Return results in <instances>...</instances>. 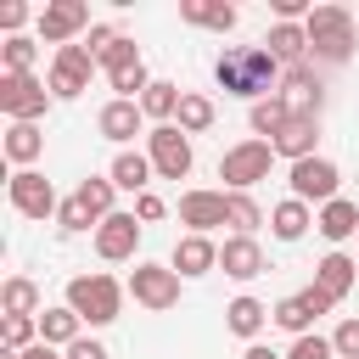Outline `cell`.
Returning <instances> with one entry per match:
<instances>
[{
	"label": "cell",
	"instance_id": "obj_1",
	"mask_svg": "<svg viewBox=\"0 0 359 359\" xmlns=\"http://www.w3.org/2000/svg\"><path fill=\"white\" fill-rule=\"evenodd\" d=\"M280 62L269 56V45H230L219 62H213V79L224 95H247V101H264V90L275 84Z\"/></svg>",
	"mask_w": 359,
	"mask_h": 359
},
{
	"label": "cell",
	"instance_id": "obj_2",
	"mask_svg": "<svg viewBox=\"0 0 359 359\" xmlns=\"http://www.w3.org/2000/svg\"><path fill=\"white\" fill-rule=\"evenodd\" d=\"M67 309L90 325H112L118 309H123V286L112 275H73L67 280Z\"/></svg>",
	"mask_w": 359,
	"mask_h": 359
},
{
	"label": "cell",
	"instance_id": "obj_3",
	"mask_svg": "<svg viewBox=\"0 0 359 359\" xmlns=\"http://www.w3.org/2000/svg\"><path fill=\"white\" fill-rule=\"evenodd\" d=\"M303 28H309V50H314V56L348 62V50H353V17H348L342 6H314Z\"/></svg>",
	"mask_w": 359,
	"mask_h": 359
},
{
	"label": "cell",
	"instance_id": "obj_4",
	"mask_svg": "<svg viewBox=\"0 0 359 359\" xmlns=\"http://www.w3.org/2000/svg\"><path fill=\"white\" fill-rule=\"evenodd\" d=\"M269 163H275V146H269V140H241V146H230V151L219 157V180H224L230 191H247V185L269 180Z\"/></svg>",
	"mask_w": 359,
	"mask_h": 359
},
{
	"label": "cell",
	"instance_id": "obj_5",
	"mask_svg": "<svg viewBox=\"0 0 359 359\" xmlns=\"http://www.w3.org/2000/svg\"><path fill=\"white\" fill-rule=\"evenodd\" d=\"M101 67H107V79H112L118 101H135V90H140V95L151 90V79H146V62H140L135 39H123V34H118V45H112V50L101 56Z\"/></svg>",
	"mask_w": 359,
	"mask_h": 359
},
{
	"label": "cell",
	"instance_id": "obj_6",
	"mask_svg": "<svg viewBox=\"0 0 359 359\" xmlns=\"http://www.w3.org/2000/svg\"><path fill=\"white\" fill-rule=\"evenodd\" d=\"M146 146H151V168H157L163 180H185V174H191V135H185L180 123H157V129L146 135Z\"/></svg>",
	"mask_w": 359,
	"mask_h": 359
},
{
	"label": "cell",
	"instance_id": "obj_7",
	"mask_svg": "<svg viewBox=\"0 0 359 359\" xmlns=\"http://www.w3.org/2000/svg\"><path fill=\"white\" fill-rule=\"evenodd\" d=\"M90 73H95V56L84 50V45H62L56 50V62H50V95H62V101H73V95H84L90 90Z\"/></svg>",
	"mask_w": 359,
	"mask_h": 359
},
{
	"label": "cell",
	"instance_id": "obj_8",
	"mask_svg": "<svg viewBox=\"0 0 359 359\" xmlns=\"http://www.w3.org/2000/svg\"><path fill=\"white\" fill-rule=\"evenodd\" d=\"M45 84L34 79V73H0V112L6 118H17V123H34L39 112H45Z\"/></svg>",
	"mask_w": 359,
	"mask_h": 359
},
{
	"label": "cell",
	"instance_id": "obj_9",
	"mask_svg": "<svg viewBox=\"0 0 359 359\" xmlns=\"http://www.w3.org/2000/svg\"><path fill=\"white\" fill-rule=\"evenodd\" d=\"M129 292H135V303L140 309H174L180 303V275L174 269H163V264H135V275H129Z\"/></svg>",
	"mask_w": 359,
	"mask_h": 359
},
{
	"label": "cell",
	"instance_id": "obj_10",
	"mask_svg": "<svg viewBox=\"0 0 359 359\" xmlns=\"http://www.w3.org/2000/svg\"><path fill=\"white\" fill-rule=\"evenodd\" d=\"M79 28H90V6L84 0H50L45 11H39V39L45 45H73V34Z\"/></svg>",
	"mask_w": 359,
	"mask_h": 359
},
{
	"label": "cell",
	"instance_id": "obj_11",
	"mask_svg": "<svg viewBox=\"0 0 359 359\" xmlns=\"http://www.w3.org/2000/svg\"><path fill=\"white\" fill-rule=\"evenodd\" d=\"M337 163H325V157H303V163H292V196L297 202H337Z\"/></svg>",
	"mask_w": 359,
	"mask_h": 359
},
{
	"label": "cell",
	"instance_id": "obj_12",
	"mask_svg": "<svg viewBox=\"0 0 359 359\" xmlns=\"http://www.w3.org/2000/svg\"><path fill=\"white\" fill-rule=\"evenodd\" d=\"M180 224H191V236H208L213 224H230V196L224 191H185L180 196Z\"/></svg>",
	"mask_w": 359,
	"mask_h": 359
},
{
	"label": "cell",
	"instance_id": "obj_13",
	"mask_svg": "<svg viewBox=\"0 0 359 359\" xmlns=\"http://www.w3.org/2000/svg\"><path fill=\"white\" fill-rule=\"evenodd\" d=\"M6 191H11V208H17V213H28V219H45V213L56 208L50 180H45V174H34V168H17Z\"/></svg>",
	"mask_w": 359,
	"mask_h": 359
},
{
	"label": "cell",
	"instance_id": "obj_14",
	"mask_svg": "<svg viewBox=\"0 0 359 359\" xmlns=\"http://www.w3.org/2000/svg\"><path fill=\"white\" fill-rule=\"evenodd\" d=\"M135 247H140V224H135V213H107L101 224H95V252L101 258H135Z\"/></svg>",
	"mask_w": 359,
	"mask_h": 359
},
{
	"label": "cell",
	"instance_id": "obj_15",
	"mask_svg": "<svg viewBox=\"0 0 359 359\" xmlns=\"http://www.w3.org/2000/svg\"><path fill=\"white\" fill-rule=\"evenodd\" d=\"M325 309H337L320 286H309V292H297V297H286V303H275V325H286V331H297V337H309V325H314V314H325Z\"/></svg>",
	"mask_w": 359,
	"mask_h": 359
},
{
	"label": "cell",
	"instance_id": "obj_16",
	"mask_svg": "<svg viewBox=\"0 0 359 359\" xmlns=\"http://www.w3.org/2000/svg\"><path fill=\"white\" fill-rule=\"evenodd\" d=\"M314 140H320V123L314 118H292L269 146H275V157H286V163H303V157H314Z\"/></svg>",
	"mask_w": 359,
	"mask_h": 359
},
{
	"label": "cell",
	"instance_id": "obj_17",
	"mask_svg": "<svg viewBox=\"0 0 359 359\" xmlns=\"http://www.w3.org/2000/svg\"><path fill=\"white\" fill-rule=\"evenodd\" d=\"M219 264H224V275H236V280L264 275V252H258V241H252V236H230V241L219 247Z\"/></svg>",
	"mask_w": 359,
	"mask_h": 359
},
{
	"label": "cell",
	"instance_id": "obj_18",
	"mask_svg": "<svg viewBox=\"0 0 359 359\" xmlns=\"http://www.w3.org/2000/svg\"><path fill=\"white\" fill-rule=\"evenodd\" d=\"M353 275H359V264H353L348 252H325V258H320V269H314V286H320L331 303H342V297H348V286H353Z\"/></svg>",
	"mask_w": 359,
	"mask_h": 359
},
{
	"label": "cell",
	"instance_id": "obj_19",
	"mask_svg": "<svg viewBox=\"0 0 359 359\" xmlns=\"http://www.w3.org/2000/svg\"><path fill=\"white\" fill-rule=\"evenodd\" d=\"M140 118H146V112H140V101H107L95 123H101V135H107V140H135V135H140Z\"/></svg>",
	"mask_w": 359,
	"mask_h": 359
},
{
	"label": "cell",
	"instance_id": "obj_20",
	"mask_svg": "<svg viewBox=\"0 0 359 359\" xmlns=\"http://www.w3.org/2000/svg\"><path fill=\"white\" fill-rule=\"evenodd\" d=\"M219 264V247L208 241V236H185V241H174V275H208Z\"/></svg>",
	"mask_w": 359,
	"mask_h": 359
},
{
	"label": "cell",
	"instance_id": "obj_21",
	"mask_svg": "<svg viewBox=\"0 0 359 359\" xmlns=\"http://www.w3.org/2000/svg\"><path fill=\"white\" fill-rule=\"evenodd\" d=\"M286 107H292V118H314L320 112V79L309 67H292L286 73Z\"/></svg>",
	"mask_w": 359,
	"mask_h": 359
},
{
	"label": "cell",
	"instance_id": "obj_22",
	"mask_svg": "<svg viewBox=\"0 0 359 359\" xmlns=\"http://www.w3.org/2000/svg\"><path fill=\"white\" fill-rule=\"evenodd\" d=\"M353 230H359V208H353L348 196H337V202L320 208V236H325V241H348Z\"/></svg>",
	"mask_w": 359,
	"mask_h": 359
},
{
	"label": "cell",
	"instance_id": "obj_23",
	"mask_svg": "<svg viewBox=\"0 0 359 359\" xmlns=\"http://www.w3.org/2000/svg\"><path fill=\"white\" fill-rule=\"evenodd\" d=\"M146 180H151V157H140V151H118L112 157V185L118 191H140L146 196Z\"/></svg>",
	"mask_w": 359,
	"mask_h": 359
},
{
	"label": "cell",
	"instance_id": "obj_24",
	"mask_svg": "<svg viewBox=\"0 0 359 359\" xmlns=\"http://www.w3.org/2000/svg\"><path fill=\"white\" fill-rule=\"evenodd\" d=\"M264 45H269V56H275V62H297V56L309 50V28H297V22H275Z\"/></svg>",
	"mask_w": 359,
	"mask_h": 359
},
{
	"label": "cell",
	"instance_id": "obj_25",
	"mask_svg": "<svg viewBox=\"0 0 359 359\" xmlns=\"http://www.w3.org/2000/svg\"><path fill=\"white\" fill-rule=\"evenodd\" d=\"M269 230H275L280 241H297V236L309 230V202H297V196L275 202V213H269Z\"/></svg>",
	"mask_w": 359,
	"mask_h": 359
},
{
	"label": "cell",
	"instance_id": "obj_26",
	"mask_svg": "<svg viewBox=\"0 0 359 359\" xmlns=\"http://www.w3.org/2000/svg\"><path fill=\"white\" fill-rule=\"evenodd\" d=\"M264 320H269V309H264L258 297H236V303L224 309V325H230L236 337H258V331H264Z\"/></svg>",
	"mask_w": 359,
	"mask_h": 359
},
{
	"label": "cell",
	"instance_id": "obj_27",
	"mask_svg": "<svg viewBox=\"0 0 359 359\" xmlns=\"http://www.w3.org/2000/svg\"><path fill=\"white\" fill-rule=\"evenodd\" d=\"M180 17L202 22V28H219V34L236 28V6H208V0H180Z\"/></svg>",
	"mask_w": 359,
	"mask_h": 359
},
{
	"label": "cell",
	"instance_id": "obj_28",
	"mask_svg": "<svg viewBox=\"0 0 359 359\" xmlns=\"http://www.w3.org/2000/svg\"><path fill=\"white\" fill-rule=\"evenodd\" d=\"M286 123H292L286 95H264V101H252V129H258V135H269V140H275Z\"/></svg>",
	"mask_w": 359,
	"mask_h": 359
},
{
	"label": "cell",
	"instance_id": "obj_29",
	"mask_svg": "<svg viewBox=\"0 0 359 359\" xmlns=\"http://www.w3.org/2000/svg\"><path fill=\"white\" fill-rule=\"evenodd\" d=\"M79 325H84V320H79L73 309H45V314H39V337H45L50 348H56V342L73 348V342H79Z\"/></svg>",
	"mask_w": 359,
	"mask_h": 359
},
{
	"label": "cell",
	"instance_id": "obj_30",
	"mask_svg": "<svg viewBox=\"0 0 359 359\" xmlns=\"http://www.w3.org/2000/svg\"><path fill=\"white\" fill-rule=\"evenodd\" d=\"M39 151H45V135H39L34 123H11V129H6V157H11V163H34Z\"/></svg>",
	"mask_w": 359,
	"mask_h": 359
},
{
	"label": "cell",
	"instance_id": "obj_31",
	"mask_svg": "<svg viewBox=\"0 0 359 359\" xmlns=\"http://www.w3.org/2000/svg\"><path fill=\"white\" fill-rule=\"evenodd\" d=\"M180 95H185V90H174V84L157 79V84L140 95V112H146V118H174V112H180Z\"/></svg>",
	"mask_w": 359,
	"mask_h": 359
},
{
	"label": "cell",
	"instance_id": "obj_32",
	"mask_svg": "<svg viewBox=\"0 0 359 359\" xmlns=\"http://www.w3.org/2000/svg\"><path fill=\"white\" fill-rule=\"evenodd\" d=\"M213 123V101L208 95H180V129L185 135H202Z\"/></svg>",
	"mask_w": 359,
	"mask_h": 359
},
{
	"label": "cell",
	"instance_id": "obj_33",
	"mask_svg": "<svg viewBox=\"0 0 359 359\" xmlns=\"http://www.w3.org/2000/svg\"><path fill=\"white\" fill-rule=\"evenodd\" d=\"M56 219H62V230H90V224H101V219H95V208H90L79 191H73V196L56 208Z\"/></svg>",
	"mask_w": 359,
	"mask_h": 359
},
{
	"label": "cell",
	"instance_id": "obj_34",
	"mask_svg": "<svg viewBox=\"0 0 359 359\" xmlns=\"http://www.w3.org/2000/svg\"><path fill=\"white\" fill-rule=\"evenodd\" d=\"M258 219H264V213H258V202H252L247 191H230V224H236V236H252V230H258Z\"/></svg>",
	"mask_w": 359,
	"mask_h": 359
},
{
	"label": "cell",
	"instance_id": "obj_35",
	"mask_svg": "<svg viewBox=\"0 0 359 359\" xmlns=\"http://www.w3.org/2000/svg\"><path fill=\"white\" fill-rule=\"evenodd\" d=\"M34 309H39V286L22 280V275L6 280V314H34Z\"/></svg>",
	"mask_w": 359,
	"mask_h": 359
},
{
	"label": "cell",
	"instance_id": "obj_36",
	"mask_svg": "<svg viewBox=\"0 0 359 359\" xmlns=\"http://www.w3.org/2000/svg\"><path fill=\"white\" fill-rule=\"evenodd\" d=\"M28 342H34V314H6V348L28 353Z\"/></svg>",
	"mask_w": 359,
	"mask_h": 359
},
{
	"label": "cell",
	"instance_id": "obj_37",
	"mask_svg": "<svg viewBox=\"0 0 359 359\" xmlns=\"http://www.w3.org/2000/svg\"><path fill=\"white\" fill-rule=\"evenodd\" d=\"M28 67H34V39L11 34L6 39V73H28Z\"/></svg>",
	"mask_w": 359,
	"mask_h": 359
},
{
	"label": "cell",
	"instance_id": "obj_38",
	"mask_svg": "<svg viewBox=\"0 0 359 359\" xmlns=\"http://www.w3.org/2000/svg\"><path fill=\"white\" fill-rule=\"evenodd\" d=\"M79 196L95 208V219H107V213H112V180H84V185H79Z\"/></svg>",
	"mask_w": 359,
	"mask_h": 359
},
{
	"label": "cell",
	"instance_id": "obj_39",
	"mask_svg": "<svg viewBox=\"0 0 359 359\" xmlns=\"http://www.w3.org/2000/svg\"><path fill=\"white\" fill-rule=\"evenodd\" d=\"M331 353H337V348H331V337H297L286 359H331Z\"/></svg>",
	"mask_w": 359,
	"mask_h": 359
},
{
	"label": "cell",
	"instance_id": "obj_40",
	"mask_svg": "<svg viewBox=\"0 0 359 359\" xmlns=\"http://www.w3.org/2000/svg\"><path fill=\"white\" fill-rule=\"evenodd\" d=\"M331 348H337L342 359H359V320H342L337 337H331Z\"/></svg>",
	"mask_w": 359,
	"mask_h": 359
},
{
	"label": "cell",
	"instance_id": "obj_41",
	"mask_svg": "<svg viewBox=\"0 0 359 359\" xmlns=\"http://www.w3.org/2000/svg\"><path fill=\"white\" fill-rule=\"evenodd\" d=\"M269 6H275V17H280V22H297V17H309V11H314L309 0H269Z\"/></svg>",
	"mask_w": 359,
	"mask_h": 359
},
{
	"label": "cell",
	"instance_id": "obj_42",
	"mask_svg": "<svg viewBox=\"0 0 359 359\" xmlns=\"http://www.w3.org/2000/svg\"><path fill=\"white\" fill-rule=\"evenodd\" d=\"M22 17H28L22 0H6V6H0V28H22Z\"/></svg>",
	"mask_w": 359,
	"mask_h": 359
},
{
	"label": "cell",
	"instance_id": "obj_43",
	"mask_svg": "<svg viewBox=\"0 0 359 359\" xmlns=\"http://www.w3.org/2000/svg\"><path fill=\"white\" fill-rule=\"evenodd\" d=\"M67 359H107V348H101V342H90V337H79V342L67 348Z\"/></svg>",
	"mask_w": 359,
	"mask_h": 359
},
{
	"label": "cell",
	"instance_id": "obj_44",
	"mask_svg": "<svg viewBox=\"0 0 359 359\" xmlns=\"http://www.w3.org/2000/svg\"><path fill=\"white\" fill-rule=\"evenodd\" d=\"M135 213H140V219H163V196H151V191H146V196L135 202Z\"/></svg>",
	"mask_w": 359,
	"mask_h": 359
},
{
	"label": "cell",
	"instance_id": "obj_45",
	"mask_svg": "<svg viewBox=\"0 0 359 359\" xmlns=\"http://www.w3.org/2000/svg\"><path fill=\"white\" fill-rule=\"evenodd\" d=\"M22 359H56V348H50V342H34V348H28Z\"/></svg>",
	"mask_w": 359,
	"mask_h": 359
},
{
	"label": "cell",
	"instance_id": "obj_46",
	"mask_svg": "<svg viewBox=\"0 0 359 359\" xmlns=\"http://www.w3.org/2000/svg\"><path fill=\"white\" fill-rule=\"evenodd\" d=\"M247 359H280V353H269V348H258V342H252V348H247Z\"/></svg>",
	"mask_w": 359,
	"mask_h": 359
}]
</instances>
